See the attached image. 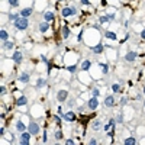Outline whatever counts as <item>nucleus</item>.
I'll return each instance as SVG.
<instances>
[{"label": "nucleus", "instance_id": "1", "mask_svg": "<svg viewBox=\"0 0 145 145\" xmlns=\"http://www.w3.org/2000/svg\"><path fill=\"white\" fill-rule=\"evenodd\" d=\"M13 26L16 28V31H26L28 26H29V19L20 16L19 19H16L15 22H13Z\"/></svg>", "mask_w": 145, "mask_h": 145}, {"label": "nucleus", "instance_id": "2", "mask_svg": "<svg viewBox=\"0 0 145 145\" xmlns=\"http://www.w3.org/2000/svg\"><path fill=\"white\" fill-rule=\"evenodd\" d=\"M77 7L76 6H70V7H64L63 10H61V16L63 18H68V16H76L77 15Z\"/></svg>", "mask_w": 145, "mask_h": 145}, {"label": "nucleus", "instance_id": "3", "mask_svg": "<svg viewBox=\"0 0 145 145\" xmlns=\"http://www.w3.org/2000/svg\"><path fill=\"white\" fill-rule=\"evenodd\" d=\"M31 136H32V133L29 132V131H25V132H20L19 142H20L22 145H29V142H31Z\"/></svg>", "mask_w": 145, "mask_h": 145}, {"label": "nucleus", "instance_id": "4", "mask_svg": "<svg viewBox=\"0 0 145 145\" xmlns=\"http://www.w3.org/2000/svg\"><path fill=\"white\" fill-rule=\"evenodd\" d=\"M87 107L90 109V110H96V109L99 107V97L92 96V97L87 100Z\"/></svg>", "mask_w": 145, "mask_h": 145}, {"label": "nucleus", "instance_id": "5", "mask_svg": "<svg viewBox=\"0 0 145 145\" xmlns=\"http://www.w3.org/2000/svg\"><path fill=\"white\" fill-rule=\"evenodd\" d=\"M28 131L32 133V135H38V133H39V125L36 122H29Z\"/></svg>", "mask_w": 145, "mask_h": 145}, {"label": "nucleus", "instance_id": "6", "mask_svg": "<svg viewBox=\"0 0 145 145\" xmlns=\"http://www.w3.org/2000/svg\"><path fill=\"white\" fill-rule=\"evenodd\" d=\"M61 118H63L64 120H67V122H76V119H77L74 112H67V113L61 115Z\"/></svg>", "mask_w": 145, "mask_h": 145}, {"label": "nucleus", "instance_id": "7", "mask_svg": "<svg viewBox=\"0 0 145 145\" xmlns=\"http://www.w3.org/2000/svg\"><path fill=\"white\" fill-rule=\"evenodd\" d=\"M67 97H68V92H67V90H60V92L57 93V100L60 102V103H64V102L67 100Z\"/></svg>", "mask_w": 145, "mask_h": 145}, {"label": "nucleus", "instance_id": "8", "mask_svg": "<svg viewBox=\"0 0 145 145\" xmlns=\"http://www.w3.org/2000/svg\"><path fill=\"white\" fill-rule=\"evenodd\" d=\"M29 79H31V74H29L28 71H22V72L19 74V77H18V81H20V83H28Z\"/></svg>", "mask_w": 145, "mask_h": 145}, {"label": "nucleus", "instance_id": "9", "mask_svg": "<svg viewBox=\"0 0 145 145\" xmlns=\"http://www.w3.org/2000/svg\"><path fill=\"white\" fill-rule=\"evenodd\" d=\"M136 57H138V54H136L135 51H129V52L125 55V60L128 61V63H133V61L136 60Z\"/></svg>", "mask_w": 145, "mask_h": 145}, {"label": "nucleus", "instance_id": "10", "mask_svg": "<svg viewBox=\"0 0 145 145\" xmlns=\"http://www.w3.org/2000/svg\"><path fill=\"white\" fill-rule=\"evenodd\" d=\"M90 48H92V51H93L94 54H102V52L104 51V48H106V47H104V45L102 44V42H99V44L96 45V47H90Z\"/></svg>", "mask_w": 145, "mask_h": 145}, {"label": "nucleus", "instance_id": "11", "mask_svg": "<svg viewBox=\"0 0 145 145\" xmlns=\"http://www.w3.org/2000/svg\"><path fill=\"white\" fill-rule=\"evenodd\" d=\"M32 12H34V9H32V7H23L19 13H20V16H22V18H29V16L32 15Z\"/></svg>", "mask_w": 145, "mask_h": 145}, {"label": "nucleus", "instance_id": "12", "mask_svg": "<svg viewBox=\"0 0 145 145\" xmlns=\"http://www.w3.org/2000/svg\"><path fill=\"white\" fill-rule=\"evenodd\" d=\"M25 104H28V97L26 96H19V97L16 99V106H25Z\"/></svg>", "mask_w": 145, "mask_h": 145}, {"label": "nucleus", "instance_id": "13", "mask_svg": "<svg viewBox=\"0 0 145 145\" xmlns=\"http://www.w3.org/2000/svg\"><path fill=\"white\" fill-rule=\"evenodd\" d=\"M16 131H18V132H25V131H28V126H26L22 120H18V122H16Z\"/></svg>", "mask_w": 145, "mask_h": 145}, {"label": "nucleus", "instance_id": "14", "mask_svg": "<svg viewBox=\"0 0 145 145\" xmlns=\"http://www.w3.org/2000/svg\"><path fill=\"white\" fill-rule=\"evenodd\" d=\"M104 106L106 107L115 106V97L113 96H106V97H104Z\"/></svg>", "mask_w": 145, "mask_h": 145}, {"label": "nucleus", "instance_id": "15", "mask_svg": "<svg viewBox=\"0 0 145 145\" xmlns=\"http://www.w3.org/2000/svg\"><path fill=\"white\" fill-rule=\"evenodd\" d=\"M13 61H15V63L16 64H20V63H22V52H20V51H15V54H13Z\"/></svg>", "mask_w": 145, "mask_h": 145}, {"label": "nucleus", "instance_id": "16", "mask_svg": "<svg viewBox=\"0 0 145 145\" xmlns=\"http://www.w3.org/2000/svg\"><path fill=\"white\" fill-rule=\"evenodd\" d=\"M44 20H47V22H51V20H54V12H51V10H47V12H44Z\"/></svg>", "mask_w": 145, "mask_h": 145}, {"label": "nucleus", "instance_id": "17", "mask_svg": "<svg viewBox=\"0 0 145 145\" xmlns=\"http://www.w3.org/2000/svg\"><path fill=\"white\" fill-rule=\"evenodd\" d=\"M63 38L64 39H68L70 38V34H71V32H70V28H68V25H64L63 26Z\"/></svg>", "mask_w": 145, "mask_h": 145}, {"label": "nucleus", "instance_id": "18", "mask_svg": "<svg viewBox=\"0 0 145 145\" xmlns=\"http://www.w3.org/2000/svg\"><path fill=\"white\" fill-rule=\"evenodd\" d=\"M48 29H49V23H48L47 20H44L42 23H39V31H41L42 34H45V32H47Z\"/></svg>", "mask_w": 145, "mask_h": 145}, {"label": "nucleus", "instance_id": "19", "mask_svg": "<svg viewBox=\"0 0 145 145\" xmlns=\"http://www.w3.org/2000/svg\"><path fill=\"white\" fill-rule=\"evenodd\" d=\"M90 65H92V61L90 60H84L81 64V70L83 71H87V70H90Z\"/></svg>", "mask_w": 145, "mask_h": 145}, {"label": "nucleus", "instance_id": "20", "mask_svg": "<svg viewBox=\"0 0 145 145\" xmlns=\"http://www.w3.org/2000/svg\"><path fill=\"white\" fill-rule=\"evenodd\" d=\"M0 39L2 41H9V34H7V31H4V29H2L0 31Z\"/></svg>", "mask_w": 145, "mask_h": 145}, {"label": "nucleus", "instance_id": "21", "mask_svg": "<svg viewBox=\"0 0 145 145\" xmlns=\"http://www.w3.org/2000/svg\"><path fill=\"white\" fill-rule=\"evenodd\" d=\"M47 86V80L45 79H38L36 80V88H42Z\"/></svg>", "mask_w": 145, "mask_h": 145}, {"label": "nucleus", "instance_id": "22", "mask_svg": "<svg viewBox=\"0 0 145 145\" xmlns=\"http://www.w3.org/2000/svg\"><path fill=\"white\" fill-rule=\"evenodd\" d=\"M104 36H106L107 39H112V41H115V39L118 38L116 34H115V32H112V31H107L106 34H104Z\"/></svg>", "mask_w": 145, "mask_h": 145}, {"label": "nucleus", "instance_id": "23", "mask_svg": "<svg viewBox=\"0 0 145 145\" xmlns=\"http://www.w3.org/2000/svg\"><path fill=\"white\" fill-rule=\"evenodd\" d=\"M123 144H125V145H135L136 144V139L133 138V136H129V138H126L125 141H123Z\"/></svg>", "mask_w": 145, "mask_h": 145}, {"label": "nucleus", "instance_id": "24", "mask_svg": "<svg viewBox=\"0 0 145 145\" xmlns=\"http://www.w3.org/2000/svg\"><path fill=\"white\" fill-rule=\"evenodd\" d=\"M13 47H15V45H13V42H10V41H4L3 42V49H6V51L12 49Z\"/></svg>", "mask_w": 145, "mask_h": 145}, {"label": "nucleus", "instance_id": "25", "mask_svg": "<svg viewBox=\"0 0 145 145\" xmlns=\"http://www.w3.org/2000/svg\"><path fill=\"white\" fill-rule=\"evenodd\" d=\"M92 129H93V131H99V129H102V122H100V120H94V122H93Z\"/></svg>", "mask_w": 145, "mask_h": 145}, {"label": "nucleus", "instance_id": "26", "mask_svg": "<svg viewBox=\"0 0 145 145\" xmlns=\"http://www.w3.org/2000/svg\"><path fill=\"white\" fill-rule=\"evenodd\" d=\"M20 18V13H9V20L10 22H15L16 19Z\"/></svg>", "mask_w": 145, "mask_h": 145}, {"label": "nucleus", "instance_id": "27", "mask_svg": "<svg viewBox=\"0 0 145 145\" xmlns=\"http://www.w3.org/2000/svg\"><path fill=\"white\" fill-rule=\"evenodd\" d=\"M99 67H102V72H103V74H107V72H109V65H107V64L99 63Z\"/></svg>", "mask_w": 145, "mask_h": 145}, {"label": "nucleus", "instance_id": "28", "mask_svg": "<svg viewBox=\"0 0 145 145\" xmlns=\"http://www.w3.org/2000/svg\"><path fill=\"white\" fill-rule=\"evenodd\" d=\"M99 22L100 23H110V19H109V16H100V18H99Z\"/></svg>", "mask_w": 145, "mask_h": 145}, {"label": "nucleus", "instance_id": "29", "mask_svg": "<svg viewBox=\"0 0 145 145\" xmlns=\"http://www.w3.org/2000/svg\"><path fill=\"white\" fill-rule=\"evenodd\" d=\"M112 92H113V93H119V92H120V86L118 84V83L112 84Z\"/></svg>", "mask_w": 145, "mask_h": 145}, {"label": "nucleus", "instance_id": "30", "mask_svg": "<svg viewBox=\"0 0 145 145\" xmlns=\"http://www.w3.org/2000/svg\"><path fill=\"white\" fill-rule=\"evenodd\" d=\"M7 2H9L10 7H18L19 6V0H7Z\"/></svg>", "mask_w": 145, "mask_h": 145}, {"label": "nucleus", "instance_id": "31", "mask_svg": "<svg viewBox=\"0 0 145 145\" xmlns=\"http://www.w3.org/2000/svg\"><path fill=\"white\" fill-rule=\"evenodd\" d=\"M92 96H94V97H99V96H100V90H99L97 87H94L92 90Z\"/></svg>", "mask_w": 145, "mask_h": 145}, {"label": "nucleus", "instance_id": "32", "mask_svg": "<svg viewBox=\"0 0 145 145\" xmlns=\"http://www.w3.org/2000/svg\"><path fill=\"white\" fill-rule=\"evenodd\" d=\"M61 119H63V118H61V115H55V116H54V122H55V123H58V125H60Z\"/></svg>", "mask_w": 145, "mask_h": 145}, {"label": "nucleus", "instance_id": "33", "mask_svg": "<svg viewBox=\"0 0 145 145\" xmlns=\"http://www.w3.org/2000/svg\"><path fill=\"white\" fill-rule=\"evenodd\" d=\"M109 125H110L112 128H113V129H115V125H116V119H113V118H110V119H109Z\"/></svg>", "mask_w": 145, "mask_h": 145}, {"label": "nucleus", "instance_id": "34", "mask_svg": "<svg viewBox=\"0 0 145 145\" xmlns=\"http://www.w3.org/2000/svg\"><path fill=\"white\" fill-rule=\"evenodd\" d=\"M126 103H128V97H126V96H123V97L120 99V104H122V106H125Z\"/></svg>", "mask_w": 145, "mask_h": 145}, {"label": "nucleus", "instance_id": "35", "mask_svg": "<svg viewBox=\"0 0 145 145\" xmlns=\"http://www.w3.org/2000/svg\"><path fill=\"white\" fill-rule=\"evenodd\" d=\"M55 139H63V133H61V131H57V132H55Z\"/></svg>", "mask_w": 145, "mask_h": 145}, {"label": "nucleus", "instance_id": "36", "mask_svg": "<svg viewBox=\"0 0 145 145\" xmlns=\"http://www.w3.org/2000/svg\"><path fill=\"white\" fill-rule=\"evenodd\" d=\"M0 92H2V93H0V94H2V96H4V94H6V93H7L6 87H4L3 84H2V87H0Z\"/></svg>", "mask_w": 145, "mask_h": 145}, {"label": "nucleus", "instance_id": "37", "mask_svg": "<svg viewBox=\"0 0 145 145\" xmlns=\"http://www.w3.org/2000/svg\"><path fill=\"white\" fill-rule=\"evenodd\" d=\"M42 142H48V133H47V131H44V135H42Z\"/></svg>", "mask_w": 145, "mask_h": 145}, {"label": "nucleus", "instance_id": "38", "mask_svg": "<svg viewBox=\"0 0 145 145\" xmlns=\"http://www.w3.org/2000/svg\"><path fill=\"white\" fill-rule=\"evenodd\" d=\"M74 103H76V100H74V99H70L68 103H67V106H68V107H72V106H74Z\"/></svg>", "mask_w": 145, "mask_h": 145}, {"label": "nucleus", "instance_id": "39", "mask_svg": "<svg viewBox=\"0 0 145 145\" xmlns=\"http://www.w3.org/2000/svg\"><path fill=\"white\" fill-rule=\"evenodd\" d=\"M68 71H70V72H76V71H77V65H71V67H68Z\"/></svg>", "mask_w": 145, "mask_h": 145}, {"label": "nucleus", "instance_id": "40", "mask_svg": "<svg viewBox=\"0 0 145 145\" xmlns=\"http://www.w3.org/2000/svg\"><path fill=\"white\" fill-rule=\"evenodd\" d=\"M123 122V116L122 115H118V118H116V123H122Z\"/></svg>", "mask_w": 145, "mask_h": 145}, {"label": "nucleus", "instance_id": "41", "mask_svg": "<svg viewBox=\"0 0 145 145\" xmlns=\"http://www.w3.org/2000/svg\"><path fill=\"white\" fill-rule=\"evenodd\" d=\"M103 129L106 131V132H109V131H110V129H113V128H112V126L109 125V123H107V125H104V126H103Z\"/></svg>", "mask_w": 145, "mask_h": 145}, {"label": "nucleus", "instance_id": "42", "mask_svg": "<svg viewBox=\"0 0 145 145\" xmlns=\"http://www.w3.org/2000/svg\"><path fill=\"white\" fill-rule=\"evenodd\" d=\"M64 142H65L67 145H74V144H76V142L72 141V139H65V141H64Z\"/></svg>", "mask_w": 145, "mask_h": 145}, {"label": "nucleus", "instance_id": "43", "mask_svg": "<svg viewBox=\"0 0 145 145\" xmlns=\"http://www.w3.org/2000/svg\"><path fill=\"white\" fill-rule=\"evenodd\" d=\"M88 144H90V145H97V141H96L94 138H92L90 141H88Z\"/></svg>", "mask_w": 145, "mask_h": 145}, {"label": "nucleus", "instance_id": "44", "mask_svg": "<svg viewBox=\"0 0 145 145\" xmlns=\"http://www.w3.org/2000/svg\"><path fill=\"white\" fill-rule=\"evenodd\" d=\"M4 133H6V131H4V126H0V135L4 136Z\"/></svg>", "mask_w": 145, "mask_h": 145}, {"label": "nucleus", "instance_id": "45", "mask_svg": "<svg viewBox=\"0 0 145 145\" xmlns=\"http://www.w3.org/2000/svg\"><path fill=\"white\" fill-rule=\"evenodd\" d=\"M80 3H81V4H84V6H86V4L88 6V4H90V0H80Z\"/></svg>", "mask_w": 145, "mask_h": 145}, {"label": "nucleus", "instance_id": "46", "mask_svg": "<svg viewBox=\"0 0 145 145\" xmlns=\"http://www.w3.org/2000/svg\"><path fill=\"white\" fill-rule=\"evenodd\" d=\"M107 16H109V19H110V20H113V19H115V13H113V12H112V13H109Z\"/></svg>", "mask_w": 145, "mask_h": 145}, {"label": "nucleus", "instance_id": "47", "mask_svg": "<svg viewBox=\"0 0 145 145\" xmlns=\"http://www.w3.org/2000/svg\"><path fill=\"white\" fill-rule=\"evenodd\" d=\"M141 38L145 39V29H142V31H141Z\"/></svg>", "mask_w": 145, "mask_h": 145}, {"label": "nucleus", "instance_id": "48", "mask_svg": "<svg viewBox=\"0 0 145 145\" xmlns=\"http://www.w3.org/2000/svg\"><path fill=\"white\" fill-rule=\"evenodd\" d=\"M144 96H145V87H144Z\"/></svg>", "mask_w": 145, "mask_h": 145}, {"label": "nucleus", "instance_id": "49", "mask_svg": "<svg viewBox=\"0 0 145 145\" xmlns=\"http://www.w3.org/2000/svg\"><path fill=\"white\" fill-rule=\"evenodd\" d=\"M144 106H145V99H144Z\"/></svg>", "mask_w": 145, "mask_h": 145}, {"label": "nucleus", "instance_id": "50", "mask_svg": "<svg viewBox=\"0 0 145 145\" xmlns=\"http://www.w3.org/2000/svg\"><path fill=\"white\" fill-rule=\"evenodd\" d=\"M58 2H64V0H58Z\"/></svg>", "mask_w": 145, "mask_h": 145}]
</instances>
